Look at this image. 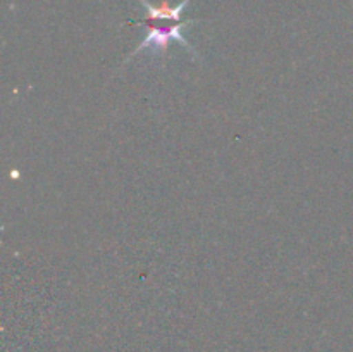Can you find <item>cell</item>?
<instances>
[{
	"mask_svg": "<svg viewBox=\"0 0 353 352\" xmlns=\"http://www.w3.org/2000/svg\"><path fill=\"white\" fill-rule=\"evenodd\" d=\"M199 21L200 19H186V21H147V19H143L141 21V24H145V26H147V37H145L143 41H141V43L138 45V47L134 48V50L131 52L126 59H124V64H128V62H130L134 55L141 54V52H145V50H150L152 55H165V52H168L169 45H171L172 41H178V43H181L183 47L188 50V54L192 55L195 61H199L200 55L196 54L195 48L190 45V41L186 40V37H185L186 28L192 26V24H195V23H199Z\"/></svg>",
	"mask_w": 353,
	"mask_h": 352,
	"instance_id": "6da1fadb",
	"label": "cell"
},
{
	"mask_svg": "<svg viewBox=\"0 0 353 352\" xmlns=\"http://www.w3.org/2000/svg\"><path fill=\"white\" fill-rule=\"evenodd\" d=\"M143 3L145 10H147V21H183L181 16L185 12V9L188 7L190 0H183L178 6L171 7L169 6V0H162L161 6H152L148 0H140Z\"/></svg>",
	"mask_w": 353,
	"mask_h": 352,
	"instance_id": "7a4b0ae2",
	"label": "cell"
}]
</instances>
